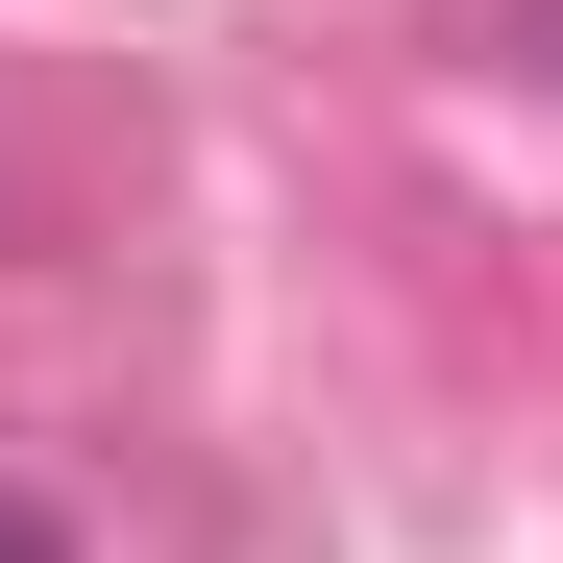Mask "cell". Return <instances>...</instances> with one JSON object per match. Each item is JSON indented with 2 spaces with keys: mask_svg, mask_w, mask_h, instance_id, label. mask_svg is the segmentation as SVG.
Masks as SVG:
<instances>
[{
  "mask_svg": "<svg viewBox=\"0 0 563 563\" xmlns=\"http://www.w3.org/2000/svg\"><path fill=\"white\" fill-rule=\"evenodd\" d=\"M0 563H74V539H49V515H25V490H0Z\"/></svg>",
  "mask_w": 563,
  "mask_h": 563,
  "instance_id": "6da1fadb",
  "label": "cell"
}]
</instances>
